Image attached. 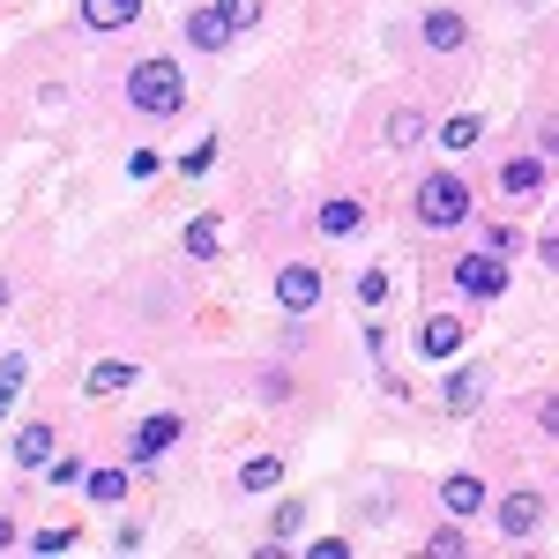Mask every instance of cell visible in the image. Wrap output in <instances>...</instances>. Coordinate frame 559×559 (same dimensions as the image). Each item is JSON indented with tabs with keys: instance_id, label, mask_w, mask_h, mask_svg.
<instances>
[{
	"instance_id": "cell-6",
	"label": "cell",
	"mask_w": 559,
	"mask_h": 559,
	"mask_svg": "<svg viewBox=\"0 0 559 559\" xmlns=\"http://www.w3.org/2000/svg\"><path fill=\"white\" fill-rule=\"evenodd\" d=\"M418 38H426L432 52H463V45H471V23H463L455 8H426V23H418Z\"/></svg>"
},
{
	"instance_id": "cell-31",
	"label": "cell",
	"mask_w": 559,
	"mask_h": 559,
	"mask_svg": "<svg viewBox=\"0 0 559 559\" xmlns=\"http://www.w3.org/2000/svg\"><path fill=\"white\" fill-rule=\"evenodd\" d=\"M537 150H545V157H559V112L545 120V128H537Z\"/></svg>"
},
{
	"instance_id": "cell-10",
	"label": "cell",
	"mask_w": 559,
	"mask_h": 559,
	"mask_svg": "<svg viewBox=\"0 0 559 559\" xmlns=\"http://www.w3.org/2000/svg\"><path fill=\"white\" fill-rule=\"evenodd\" d=\"M231 38H239V31L224 23V8H194V15H187V45H194V52H224Z\"/></svg>"
},
{
	"instance_id": "cell-28",
	"label": "cell",
	"mask_w": 559,
	"mask_h": 559,
	"mask_svg": "<svg viewBox=\"0 0 559 559\" xmlns=\"http://www.w3.org/2000/svg\"><path fill=\"white\" fill-rule=\"evenodd\" d=\"M157 165H165L157 150H134V157H128V173H134V179H157Z\"/></svg>"
},
{
	"instance_id": "cell-2",
	"label": "cell",
	"mask_w": 559,
	"mask_h": 559,
	"mask_svg": "<svg viewBox=\"0 0 559 559\" xmlns=\"http://www.w3.org/2000/svg\"><path fill=\"white\" fill-rule=\"evenodd\" d=\"M411 210L426 231H455V224H471V179L463 173H426L418 179V194H411Z\"/></svg>"
},
{
	"instance_id": "cell-7",
	"label": "cell",
	"mask_w": 559,
	"mask_h": 559,
	"mask_svg": "<svg viewBox=\"0 0 559 559\" xmlns=\"http://www.w3.org/2000/svg\"><path fill=\"white\" fill-rule=\"evenodd\" d=\"M545 522V492H508L500 500V537H537Z\"/></svg>"
},
{
	"instance_id": "cell-20",
	"label": "cell",
	"mask_w": 559,
	"mask_h": 559,
	"mask_svg": "<svg viewBox=\"0 0 559 559\" xmlns=\"http://www.w3.org/2000/svg\"><path fill=\"white\" fill-rule=\"evenodd\" d=\"M477 134H485V120H477V112H455V120L440 128V150H471Z\"/></svg>"
},
{
	"instance_id": "cell-1",
	"label": "cell",
	"mask_w": 559,
	"mask_h": 559,
	"mask_svg": "<svg viewBox=\"0 0 559 559\" xmlns=\"http://www.w3.org/2000/svg\"><path fill=\"white\" fill-rule=\"evenodd\" d=\"M128 105H134V112H150V120H173L179 105H187V75H179V60L142 52V60L128 68Z\"/></svg>"
},
{
	"instance_id": "cell-32",
	"label": "cell",
	"mask_w": 559,
	"mask_h": 559,
	"mask_svg": "<svg viewBox=\"0 0 559 559\" xmlns=\"http://www.w3.org/2000/svg\"><path fill=\"white\" fill-rule=\"evenodd\" d=\"M537 261H545V269H559V231H552V239H537Z\"/></svg>"
},
{
	"instance_id": "cell-24",
	"label": "cell",
	"mask_w": 559,
	"mask_h": 559,
	"mask_svg": "<svg viewBox=\"0 0 559 559\" xmlns=\"http://www.w3.org/2000/svg\"><path fill=\"white\" fill-rule=\"evenodd\" d=\"M463 545H471V537H463V522H455V515H448V522L426 537V552H463Z\"/></svg>"
},
{
	"instance_id": "cell-14",
	"label": "cell",
	"mask_w": 559,
	"mask_h": 559,
	"mask_svg": "<svg viewBox=\"0 0 559 559\" xmlns=\"http://www.w3.org/2000/svg\"><path fill=\"white\" fill-rule=\"evenodd\" d=\"M142 381V366H128V358H105V366H90L83 373V395H120V388Z\"/></svg>"
},
{
	"instance_id": "cell-5",
	"label": "cell",
	"mask_w": 559,
	"mask_h": 559,
	"mask_svg": "<svg viewBox=\"0 0 559 559\" xmlns=\"http://www.w3.org/2000/svg\"><path fill=\"white\" fill-rule=\"evenodd\" d=\"M463 336H471V329H463L455 313H426V321H418V358L440 366V358H455V350H463Z\"/></svg>"
},
{
	"instance_id": "cell-4",
	"label": "cell",
	"mask_w": 559,
	"mask_h": 559,
	"mask_svg": "<svg viewBox=\"0 0 559 559\" xmlns=\"http://www.w3.org/2000/svg\"><path fill=\"white\" fill-rule=\"evenodd\" d=\"M448 276H455V292H463V299H500V292H508V261L492 254V247L463 254L455 269H448Z\"/></svg>"
},
{
	"instance_id": "cell-18",
	"label": "cell",
	"mask_w": 559,
	"mask_h": 559,
	"mask_svg": "<svg viewBox=\"0 0 559 559\" xmlns=\"http://www.w3.org/2000/svg\"><path fill=\"white\" fill-rule=\"evenodd\" d=\"M83 492L97 500V508H120V500H128V477H120V471H90Z\"/></svg>"
},
{
	"instance_id": "cell-9",
	"label": "cell",
	"mask_w": 559,
	"mask_h": 559,
	"mask_svg": "<svg viewBox=\"0 0 559 559\" xmlns=\"http://www.w3.org/2000/svg\"><path fill=\"white\" fill-rule=\"evenodd\" d=\"M179 432H187V426H179L173 411H157V418H142V426H134V463H157V455L173 448Z\"/></svg>"
},
{
	"instance_id": "cell-26",
	"label": "cell",
	"mask_w": 559,
	"mask_h": 559,
	"mask_svg": "<svg viewBox=\"0 0 559 559\" xmlns=\"http://www.w3.org/2000/svg\"><path fill=\"white\" fill-rule=\"evenodd\" d=\"M485 247H492V254L508 261V254L522 247V231H515V224H485Z\"/></svg>"
},
{
	"instance_id": "cell-12",
	"label": "cell",
	"mask_w": 559,
	"mask_h": 559,
	"mask_svg": "<svg viewBox=\"0 0 559 559\" xmlns=\"http://www.w3.org/2000/svg\"><path fill=\"white\" fill-rule=\"evenodd\" d=\"M128 23H142V0H83V31H128Z\"/></svg>"
},
{
	"instance_id": "cell-21",
	"label": "cell",
	"mask_w": 559,
	"mask_h": 559,
	"mask_svg": "<svg viewBox=\"0 0 559 559\" xmlns=\"http://www.w3.org/2000/svg\"><path fill=\"white\" fill-rule=\"evenodd\" d=\"M23 381H31V366H23V358H0V418L15 411V395H23Z\"/></svg>"
},
{
	"instance_id": "cell-23",
	"label": "cell",
	"mask_w": 559,
	"mask_h": 559,
	"mask_svg": "<svg viewBox=\"0 0 559 559\" xmlns=\"http://www.w3.org/2000/svg\"><path fill=\"white\" fill-rule=\"evenodd\" d=\"M210 165H216V134H202V142H194V150L179 157V173H187V179H202Z\"/></svg>"
},
{
	"instance_id": "cell-17",
	"label": "cell",
	"mask_w": 559,
	"mask_h": 559,
	"mask_svg": "<svg viewBox=\"0 0 559 559\" xmlns=\"http://www.w3.org/2000/svg\"><path fill=\"white\" fill-rule=\"evenodd\" d=\"M388 142H395V150H418V142H426V112H411V105L388 112Z\"/></svg>"
},
{
	"instance_id": "cell-3",
	"label": "cell",
	"mask_w": 559,
	"mask_h": 559,
	"mask_svg": "<svg viewBox=\"0 0 559 559\" xmlns=\"http://www.w3.org/2000/svg\"><path fill=\"white\" fill-rule=\"evenodd\" d=\"M276 306H284L292 321H299V313H321V306H329V276H321L313 261H284V269H276Z\"/></svg>"
},
{
	"instance_id": "cell-27",
	"label": "cell",
	"mask_w": 559,
	"mask_h": 559,
	"mask_svg": "<svg viewBox=\"0 0 559 559\" xmlns=\"http://www.w3.org/2000/svg\"><path fill=\"white\" fill-rule=\"evenodd\" d=\"M358 306H388V276H381V269L358 276Z\"/></svg>"
},
{
	"instance_id": "cell-16",
	"label": "cell",
	"mask_w": 559,
	"mask_h": 559,
	"mask_svg": "<svg viewBox=\"0 0 559 559\" xmlns=\"http://www.w3.org/2000/svg\"><path fill=\"white\" fill-rule=\"evenodd\" d=\"M284 485V455H254V463H239V492H276Z\"/></svg>"
},
{
	"instance_id": "cell-13",
	"label": "cell",
	"mask_w": 559,
	"mask_h": 559,
	"mask_svg": "<svg viewBox=\"0 0 559 559\" xmlns=\"http://www.w3.org/2000/svg\"><path fill=\"white\" fill-rule=\"evenodd\" d=\"M313 224H321V239H350V231L366 224V202L336 194V202H321V216H313Z\"/></svg>"
},
{
	"instance_id": "cell-8",
	"label": "cell",
	"mask_w": 559,
	"mask_h": 559,
	"mask_svg": "<svg viewBox=\"0 0 559 559\" xmlns=\"http://www.w3.org/2000/svg\"><path fill=\"white\" fill-rule=\"evenodd\" d=\"M440 508L463 522V515H485V477L471 471H455V477H440Z\"/></svg>"
},
{
	"instance_id": "cell-11",
	"label": "cell",
	"mask_w": 559,
	"mask_h": 559,
	"mask_svg": "<svg viewBox=\"0 0 559 559\" xmlns=\"http://www.w3.org/2000/svg\"><path fill=\"white\" fill-rule=\"evenodd\" d=\"M545 179H552V157H545V150H537V157H508V165H500V194H537Z\"/></svg>"
},
{
	"instance_id": "cell-19",
	"label": "cell",
	"mask_w": 559,
	"mask_h": 559,
	"mask_svg": "<svg viewBox=\"0 0 559 559\" xmlns=\"http://www.w3.org/2000/svg\"><path fill=\"white\" fill-rule=\"evenodd\" d=\"M477 403H485V381H477V373H455V381H448V411H455V418H471Z\"/></svg>"
},
{
	"instance_id": "cell-33",
	"label": "cell",
	"mask_w": 559,
	"mask_h": 559,
	"mask_svg": "<svg viewBox=\"0 0 559 559\" xmlns=\"http://www.w3.org/2000/svg\"><path fill=\"white\" fill-rule=\"evenodd\" d=\"M8 545H15V522H8V515H0V552H8Z\"/></svg>"
},
{
	"instance_id": "cell-25",
	"label": "cell",
	"mask_w": 559,
	"mask_h": 559,
	"mask_svg": "<svg viewBox=\"0 0 559 559\" xmlns=\"http://www.w3.org/2000/svg\"><path fill=\"white\" fill-rule=\"evenodd\" d=\"M216 8H224L231 31H254V23H261V0H216Z\"/></svg>"
},
{
	"instance_id": "cell-34",
	"label": "cell",
	"mask_w": 559,
	"mask_h": 559,
	"mask_svg": "<svg viewBox=\"0 0 559 559\" xmlns=\"http://www.w3.org/2000/svg\"><path fill=\"white\" fill-rule=\"evenodd\" d=\"M8 299H15V284H8V276H0V313H8Z\"/></svg>"
},
{
	"instance_id": "cell-29",
	"label": "cell",
	"mask_w": 559,
	"mask_h": 559,
	"mask_svg": "<svg viewBox=\"0 0 559 559\" xmlns=\"http://www.w3.org/2000/svg\"><path fill=\"white\" fill-rule=\"evenodd\" d=\"M45 477H52V485H83L90 471H83V463H45Z\"/></svg>"
},
{
	"instance_id": "cell-15",
	"label": "cell",
	"mask_w": 559,
	"mask_h": 559,
	"mask_svg": "<svg viewBox=\"0 0 559 559\" xmlns=\"http://www.w3.org/2000/svg\"><path fill=\"white\" fill-rule=\"evenodd\" d=\"M15 463H23V471H45V463H52V426H45V418H31V426L15 432Z\"/></svg>"
},
{
	"instance_id": "cell-22",
	"label": "cell",
	"mask_w": 559,
	"mask_h": 559,
	"mask_svg": "<svg viewBox=\"0 0 559 559\" xmlns=\"http://www.w3.org/2000/svg\"><path fill=\"white\" fill-rule=\"evenodd\" d=\"M179 247H187L194 261H210L216 247H224V239H216V224H210V216H202V224H187V231H179Z\"/></svg>"
},
{
	"instance_id": "cell-30",
	"label": "cell",
	"mask_w": 559,
	"mask_h": 559,
	"mask_svg": "<svg viewBox=\"0 0 559 559\" xmlns=\"http://www.w3.org/2000/svg\"><path fill=\"white\" fill-rule=\"evenodd\" d=\"M537 426H545V432L559 440V395H545V403H537Z\"/></svg>"
}]
</instances>
